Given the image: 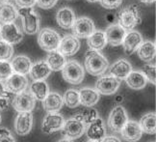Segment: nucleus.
<instances>
[{"label": "nucleus", "mask_w": 156, "mask_h": 142, "mask_svg": "<svg viewBox=\"0 0 156 142\" xmlns=\"http://www.w3.org/2000/svg\"><path fill=\"white\" fill-rule=\"evenodd\" d=\"M119 133H122V137L128 142L139 141L143 135L139 123L135 121H127Z\"/></svg>", "instance_id": "nucleus-17"}, {"label": "nucleus", "mask_w": 156, "mask_h": 142, "mask_svg": "<svg viewBox=\"0 0 156 142\" xmlns=\"http://www.w3.org/2000/svg\"><path fill=\"white\" fill-rule=\"evenodd\" d=\"M64 104L63 97L57 92H49L43 100V106L47 112H57Z\"/></svg>", "instance_id": "nucleus-22"}, {"label": "nucleus", "mask_w": 156, "mask_h": 142, "mask_svg": "<svg viewBox=\"0 0 156 142\" xmlns=\"http://www.w3.org/2000/svg\"><path fill=\"white\" fill-rule=\"evenodd\" d=\"M30 92L37 100H44L49 93V87L44 80H37L30 85Z\"/></svg>", "instance_id": "nucleus-30"}, {"label": "nucleus", "mask_w": 156, "mask_h": 142, "mask_svg": "<svg viewBox=\"0 0 156 142\" xmlns=\"http://www.w3.org/2000/svg\"><path fill=\"white\" fill-rule=\"evenodd\" d=\"M58 142H73L71 139H69V138H66V137H64L63 139H60Z\"/></svg>", "instance_id": "nucleus-45"}, {"label": "nucleus", "mask_w": 156, "mask_h": 142, "mask_svg": "<svg viewBox=\"0 0 156 142\" xmlns=\"http://www.w3.org/2000/svg\"><path fill=\"white\" fill-rule=\"evenodd\" d=\"M9 1V0H0V2H1V3H4V2H8Z\"/></svg>", "instance_id": "nucleus-48"}, {"label": "nucleus", "mask_w": 156, "mask_h": 142, "mask_svg": "<svg viewBox=\"0 0 156 142\" xmlns=\"http://www.w3.org/2000/svg\"><path fill=\"white\" fill-rule=\"evenodd\" d=\"M99 2L103 8L107 10L117 9L122 5V0H99Z\"/></svg>", "instance_id": "nucleus-38"}, {"label": "nucleus", "mask_w": 156, "mask_h": 142, "mask_svg": "<svg viewBox=\"0 0 156 142\" xmlns=\"http://www.w3.org/2000/svg\"><path fill=\"white\" fill-rule=\"evenodd\" d=\"M0 28H1V25H0Z\"/></svg>", "instance_id": "nucleus-51"}, {"label": "nucleus", "mask_w": 156, "mask_h": 142, "mask_svg": "<svg viewBox=\"0 0 156 142\" xmlns=\"http://www.w3.org/2000/svg\"><path fill=\"white\" fill-rule=\"evenodd\" d=\"M128 121V116L122 105H118L114 107L108 118V127L110 128L112 132L119 133L125 125V123Z\"/></svg>", "instance_id": "nucleus-6"}, {"label": "nucleus", "mask_w": 156, "mask_h": 142, "mask_svg": "<svg viewBox=\"0 0 156 142\" xmlns=\"http://www.w3.org/2000/svg\"><path fill=\"white\" fill-rule=\"evenodd\" d=\"M64 104L69 108H75L80 104L79 92L74 89H69L66 91L63 97Z\"/></svg>", "instance_id": "nucleus-34"}, {"label": "nucleus", "mask_w": 156, "mask_h": 142, "mask_svg": "<svg viewBox=\"0 0 156 142\" xmlns=\"http://www.w3.org/2000/svg\"><path fill=\"white\" fill-rule=\"evenodd\" d=\"M88 2H92V3H94V2H98L99 0H87Z\"/></svg>", "instance_id": "nucleus-47"}, {"label": "nucleus", "mask_w": 156, "mask_h": 142, "mask_svg": "<svg viewBox=\"0 0 156 142\" xmlns=\"http://www.w3.org/2000/svg\"><path fill=\"white\" fill-rule=\"evenodd\" d=\"M100 142H122V141H121V139H119L117 137L109 135V137H105Z\"/></svg>", "instance_id": "nucleus-43"}, {"label": "nucleus", "mask_w": 156, "mask_h": 142, "mask_svg": "<svg viewBox=\"0 0 156 142\" xmlns=\"http://www.w3.org/2000/svg\"><path fill=\"white\" fill-rule=\"evenodd\" d=\"M56 20L63 29H70L75 21L74 12L69 7H63L57 12Z\"/></svg>", "instance_id": "nucleus-21"}, {"label": "nucleus", "mask_w": 156, "mask_h": 142, "mask_svg": "<svg viewBox=\"0 0 156 142\" xmlns=\"http://www.w3.org/2000/svg\"><path fill=\"white\" fill-rule=\"evenodd\" d=\"M147 80H149L151 83H156V68L155 65H151L149 63H147L145 66L143 67V72H142Z\"/></svg>", "instance_id": "nucleus-36"}, {"label": "nucleus", "mask_w": 156, "mask_h": 142, "mask_svg": "<svg viewBox=\"0 0 156 142\" xmlns=\"http://www.w3.org/2000/svg\"><path fill=\"white\" fill-rule=\"evenodd\" d=\"M13 73L11 63L8 61H0V80H6Z\"/></svg>", "instance_id": "nucleus-37"}, {"label": "nucleus", "mask_w": 156, "mask_h": 142, "mask_svg": "<svg viewBox=\"0 0 156 142\" xmlns=\"http://www.w3.org/2000/svg\"><path fill=\"white\" fill-rule=\"evenodd\" d=\"M8 105H9V104H8V100L7 99L0 98V110L7 108Z\"/></svg>", "instance_id": "nucleus-44"}, {"label": "nucleus", "mask_w": 156, "mask_h": 142, "mask_svg": "<svg viewBox=\"0 0 156 142\" xmlns=\"http://www.w3.org/2000/svg\"><path fill=\"white\" fill-rule=\"evenodd\" d=\"M37 0H16V5L20 8H32Z\"/></svg>", "instance_id": "nucleus-41"}, {"label": "nucleus", "mask_w": 156, "mask_h": 142, "mask_svg": "<svg viewBox=\"0 0 156 142\" xmlns=\"http://www.w3.org/2000/svg\"><path fill=\"white\" fill-rule=\"evenodd\" d=\"M0 142H16V140L9 129L1 128L0 129Z\"/></svg>", "instance_id": "nucleus-39"}, {"label": "nucleus", "mask_w": 156, "mask_h": 142, "mask_svg": "<svg viewBox=\"0 0 156 142\" xmlns=\"http://www.w3.org/2000/svg\"><path fill=\"white\" fill-rule=\"evenodd\" d=\"M33 115L31 111L20 112L15 121V131L19 135H26L32 129Z\"/></svg>", "instance_id": "nucleus-15"}, {"label": "nucleus", "mask_w": 156, "mask_h": 142, "mask_svg": "<svg viewBox=\"0 0 156 142\" xmlns=\"http://www.w3.org/2000/svg\"><path fill=\"white\" fill-rule=\"evenodd\" d=\"M4 86L9 92L13 94H19L25 91L28 86V79L25 78V75L13 73L6 79Z\"/></svg>", "instance_id": "nucleus-14"}, {"label": "nucleus", "mask_w": 156, "mask_h": 142, "mask_svg": "<svg viewBox=\"0 0 156 142\" xmlns=\"http://www.w3.org/2000/svg\"><path fill=\"white\" fill-rule=\"evenodd\" d=\"M137 52L142 61L151 63L155 59V45L151 41L142 42V44L137 49Z\"/></svg>", "instance_id": "nucleus-25"}, {"label": "nucleus", "mask_w": 156, "mask_h": 142, "mask_svg": "<svg viewBox=\"0 0 156 142\" xmlns=\"http://www.w3.org/2000/svg\"><path fill=\"white\" fill-rule=\"evenodd\" d=\"M11 66L13 69V72H15L16 74L25 75L29 74L32 63L29 57L25 55H19L14 58V60L11 63Z\"/></svg>", "instance_id": "nucleus-26"}, {"label": "nucleus", "mask_w": 156, "mask_h": 142, "mask_svg": "<svg viewBox=\"0 0 156 142\" xmlns=\"http://www.w3.org/2000/svg\"><path fill=\"white\" fill-rule=\"evenodd\" d=\"M127 85L135 90H140L147 86V79L142 72L139 71H131L130 74L125 78Z\"/></svg>", "instance_id": "nucleus-27"}, {"label": "nucleus", "mask_w": 156, "mask_h": 142, "mask_svg": "<svg viewBox=\"0 0 156 142\" xmlns=\"http://www.w3.org/2000/svg\"><path fill=\"white\" fill-rule=\"evenodd\" d=\"M61 37L60 34L50 28H43L39 31L38 44L45 51H55L57 50Z\"/></svg>", "instance_id": "nucleus-4"}, {"label": "nucleus", "mask_w": 156, "mask_h": 142, "mask_svg": "<svg viewBox=\"0 0 156 142\" xmlns=\"http://www.w3.org/2000/svg\"><path fill=\"white\" fill-rule=\"evenodd\" d=\"M121 85V82L112 75H105L99 78L95 82V89L99 94L102 95H113L115 94Z\"/></svg>", "instance_id": "nucleus-10"}, {"label": "nucleus", "mask_w": 156, "mask_h": 142, "mask_svg": "<svg viewBox=\"0 0 156 142\" xmlns=\"http://www.w3.org/2000/svg\"><path fill=\"white\" fill-rule=\"evenodd\" d=\"M0 37L5 42L16 45L21 42L23 35L14 22H10L5 23L0 28Z\"/></svg>", "instance_id": "nucleus-11"}, {"label": "nucleus", "mask_w": 156, "mask_h": 142, "mask_svg": "<svg viewBox=\"0 0 156 142\" xmlns=\"http://www.w3.org/2000/svg\"><path fill=\"white\" fill-rule=\"evenodd\" d=\"M141 1L144 3H147V4H151V3H153L155 0H141Z\"/></svg>", "instance_id": "nucleus-46"}, {"label": "nucleus", "mask_w": 156, "mask_h": 142, "mask_svg": "<svg viewBox=\"0 0 156 142\" xmlns=\"http://www.w3.org/2000/svg\"><path fill=\"white\" fill-rule=\"evenodd\" d=\"M84 65L87 72L94 76L103 75L109 67L107 59L98 50L94 49H90L86 52Z\"/></svg>", "instance_id": "nucleus-1"}, {"label": "nucleus", "mask_w": 156, "mask_h": 142, "mask_svg": "<svg viewBox=\"0 0 156 142\" xmlns=\"http://www.w3.org/2000/svg\"><path fill=\"white\" fill-rule=\"evenodd\" d=\"M87 142H98V141H94V140H88Z\"/></svg>", "instance_id": "nucleus-49"}, {"label": "nucleus", "mask_w": 156, "mask_h": 142, "mask_svg": "<svg viewBox=\"0 0 156 142\" xmlns=\"http://www.w3.org/2000/svg\"><path fill=\"white\" fill-rule=\"evenodd\" d=\"M119 25L122 26L124 30H133L134 27L142 22L141 12L139 6L136 4L129 5L123 8L118 16Z\"/></svg>", "instance_id": "nucleus-2"}, {"label": "nucleus", "mask_w": 156, "mask_h": 142, "mask_svg": "<svg viewBox=\"0 0 156 142\" xmlns=\"http://www.w3.org/2000/svg\"><path fill=\"white\" fill-rule=\"evenodd\" d=\"M58 0H37V4L40 8L44 9V10H48L51 9L52 7L55 6V4L57 3Z\"/></svg>", "instance_id": "nucleus-40"}, {"label": "nucleus", "mask_w": 156, "mask_h": 142, "mask_svg": "<svg viewBox=\"0 0 156 142\" xmlns=\"http://www.w3.org/2000/svg\"><path fill=\"white\" fill-rule=\"evenodd\" d=\"M79 92L80 104L86 107H92L95 105L99 100V93L92 88H82Z\"/></svg>", "instance_id": "nucleus-24"}, {"label": "nucleus", "mask_w": 156, "mask_h": 142, "mask_svg": "<svg viewBox=\"0 0 156 142\" xmlns=\"http://www.w3.org/2000/svg\"><path fill=\"white\" fill-rule=\"evenodd\" d=\"M132 71L131 64L125 59H119L110 68V74L118 79H125Z\"/></svg>", "instance_id": "nucleus-20"}, {"label": "nucleus", "mask_w": 156, "mask_h": 142, "mask_svg": "<svg viewBox=\"0 0 156 142\" xmlns=\"http://www.w3.org/2000/svg\"><path fill=\"white\" fill-rule=\"evenodd\" d=\"M64 117L57 112H48L41 125V129L44 133L50 134L58 131H61L64 125Z\"/></svg>", "instance_id": "nucleus-12"}, {"label": "nucleus", "mask_w": 156, "mask_h": 142, "mask_svg": "<svg viewBox=\"0 0 156 142\" xmlns=\"http://www.w3.org/2000/svg\"><path fill=\"white\" fill-rule=\"evenodd\" d=\"M98 117V113L94 108L86 107L83 110L77 112L73 118H74V119H76L78 121H80L81 123L84 124V125H89L90 123L94 121Z\"/></svg>", "instance_id": "nucleus-33"}, {"label": "nucleus", "mask_w": 156, "mask_h": 142, "mask_svg": "<svg viewBox=\"0 0 156 142\" xmlns=\"http://www.w3.org/2000/svg\"><path fill=\"white\" fill-rule=\"evenodd\" d=\"M86 133H87V137L90 140L100 142L106 137V129L102 119L98 117L94 121L90 123L88 125Z\"/></svg>", "instance_id": "nucleus-18"}, {"label": "nucleus", "mask_w": 156, "mask_h": 142, "mask_svg": "<svg viewBox=\"0 0 156 142\" xmlns=\"http://www.w3.org/2000/svg\"><path fill=\"white\" fill-rule=\"evenodd\" d=\"M13 96H14V94L9 92L7 89H6L5 86H4V83H2V82L0 81V98L10 100V99L13 98Z\"/></svg>", "instance_id": "nucleus-42"}, {"label": "nucleus", "mask_w": 156, "mask_h": 142, "mask_svg": "<svg viewBox=\"0 0 156 142\" xmlns=\"http://www.w3.org/2000/svg\"><path fill=\"white\" fill-rule=\"evenodd\" d=\"M80 42L73 35H66L60 41L57 51L64 56H73L79 50Z\"/></svg>", "instance_id": "nucleus-13"}, {"label": "nucleus", "mask_w": 156, "mask_h": 142, "mask_svg": "<svg viewBox=\"0 0 156 142\" xmlns=\"http://www.w3.org/2000/svg\"><path fill=\"white\" fill-rule=\"evenodd\" d=\"M143 42V37L141 33L135 30H129L127 33H125V36L122 41V46L124 52L126 54L130 55L137 50L139 46Z\"/></svg>", "instance_id": "nucleus-16"}, {"label": "nucleus", "mask_w": 156, "mask_h": 142, "mask_svg": "<svg viewBox=\"0 0 156 142\" xmlns=\"http://www.w3.org/2000/svg\"><path fill=\"white\" fill-rule=\"evenodd\" d=\"M17 15L21 16L22 29L26 34L34 35L39 32L40 19L33 8H20L17 11Z\"/></svg>", "instance_id": "nucleus-5"}, {"label": "nucleus", "mask_w": 156, "mask_h": 142, "mask_svg": "<svg viewBox=\"0 0 156 142\" xmlns=\"http://www.w3.org/2000/svg\"><path fill=\"white\" fill-rule=\"evenodd\" d=\"M71 29H73V36L77 39H87L95 30V27L91 19L83 16L75 20Z\"/></svg>", "instance_id": "nucleus-8"}, {"label": "nucleus", "mask_w": 156, "mask_h": 142, "mask_svg": "<svg viewBox=\"0 0 156 142\" xmlns=\"http://www.w3.org/2000/svg\"><path fill=\"white\" fill-rule=\"evenodd\" d=\"M126 30L119 26V24H112L106 29L105 31V37L107 44H109L112 46H121L123 38L125 36Z\"/></svg>", "instance_id": "nucleus-19"}, {"label": "nucleus", "mask_w": 156, "mask_h": 142, "mask_svg": "<svg viewBox=\"0 0 156 142\" xmlns=\"http://www.w3.org/2000/svg\"><path fill=\"white\" fill-rule=\"evenodd\" d=\"M47 65L49 66V68L51 69V71H55V72H58V71H62L63 67L66 64V58L64 55H62L61 53L58 51H51L48 55H47L46 61Z\"/></svg>", "instance_id": "nucleus-32"}, {"label": "nucleus", "mask_w": 156, "mask_h": 142, "mask_svg": "<svg viewBox=\"0 0 156 142\" xmlns=\"http://www.w3.org/2000/svg\"><path fill=\"white\" fill-rule=\"evenodd\" d=\"M17 11L13 5L4 2L0 4V23L5 24V23L14 22L17 17Z\"/></svg>", "instance_id": "nucleus-29"}, {"label": "nucleus", "mask_w": 156, "mask_h": 142, "mask_svg": "<svg viewBox=\"0 0 156 142\" xmlns=\"http://www.w3.org/2000/svg\"><path fill=\"white\" fill-rule=\"evenodd\" d=\"M14 47L3 40H0V61H9L13 57Z\"/></svg>", "instance_id": "nucleus-35"}, {"label": "nucleus", "mask_w": 156, "mask_h": 142, "mask_svg": "<svg viewBox=\"0 0 156 142\" xmlns=\"http://www.w3.org/2000/svg\"><path fill=\"white\" fill-rule=\"evenodd\" d=\"M139 125L141 127V129L143 133H146L148 134H154L156 132V117L155 113L149 112L144 115L141 120Z\"/></svg>", "instance_id": "nucleus-31"}, {"label": "nucleus", "mask_w": 156, "mask_h": 142, "mask_svg": "<svg viewBox=\"0 0 156 142\" xmlns=\"http://www.w3.org/2000/svg\"><path fill=\"white\" fill-rule=\"evenodd\" d=\"M12 104L16 111L29 112L34 109L36 105V99L31 94V92L23 91L16 95Z\"/></svg>", "instance_id": "nucleus-9"}, {"label": "nucleus", "mask_w": 156, "mask_h": 142, "mask_svg": "<svg viewBox=\"0 0 156 142\" xmlns=\"http://www.w3.org/2000/svg\"><path fill=\"white\" fill-rule=\"evenodd\" d=\"M87 40H88V46H90V49L94 50L103 49L107 45L105 32L101 30H94L87 38Z\"/></svg>", "instance_id": "nucleus-28"}, {"label": "nucleus", "mask_w": 156, "mask_h": 142, "mask_svg": "<svg viewBox=\"0 0 156 142\" xmlns=\"http://www.w3.org/2000/svg\"><path fill=\"white\" fill-rule=\"evenodd\" d=\"M63 78L69 84L77 85L80 84L84 79L85 73L81 65L75 60H70L66 62L62 69Z\"/></svg>", "instance_id": "nucleus-3"}, {"label": "nucleus", "mask_w": 156, "mask_h": 142, "mask_svg": "<svg viewBox=\"0 0 156 142\" xmlns=\"http://www.w3.org/2000/svg\"><path fill=\"white\" fill-rule=\"evenodd\" d=\"M1 122H2V118H1V115H0V124H1Z\"/></svg>", "instance_id": "nucleus-50"}, {"label": "nucleus", "mask_w": 156, "mask_h": 142, "mask_svg": "<svg viewBox=\"0 0 156 142\" xmlns=\"http://www.w3.org/2000/svg\"><path fill=\"white\" fill-rule=\"evenodd\" d=\"M61 132L62 135L66 138L71 140L77 139L80 138L85 133V125L74 118H70V119L64 122Z\"/></svg>", "instance_id": "nucleus-7"}, {"label": "nucleus", "mask_w": 156, "mask_h": 142, "mask_svg": "<svg viewBox=\"0 0 156 142\" xmlns=\"http://www.w3.org/2000/svg\"><path fill=\"white\" fill-rule=\"evenodd\" d=\"M51 73V69L47 65L45 61H39L36 62L31 66L29 71V74L31 78L35 81L37 80H44Z\"/></svg>", "instance_id": "nucleus-23"}]
</instances>
